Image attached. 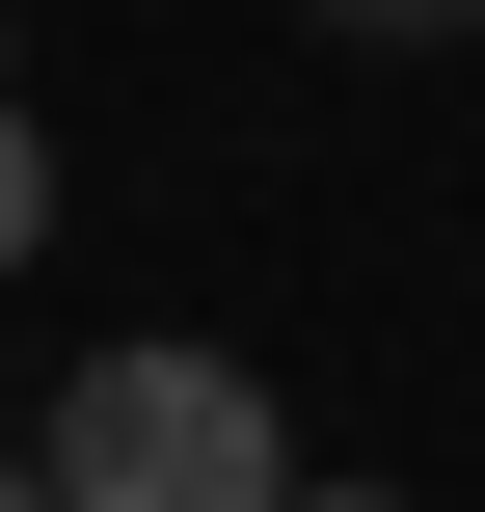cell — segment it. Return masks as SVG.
Wrapping results in <instances>:
<instances>
[{
  "mask_svg": "<svg viewBox=\"0 0 485 512\" xmlns=\"http://www.w3.org/2000/svg\"><path fill=\"white\" fill-rule=\"evenodd\" d=\"M54 512H297V405L243 351H81L54 378Z\"/></svg>",
  "mask_w": 485,
  "mask_h": 512,
  "instance_id": "1",
  "label": "cell"
},
{
  "mask_svg": "<svg viewBox=\"0 0 485 512\" xmlns=\"http://www.w3.org/2000/svg\"><path fill=\"white\" fill-rule=\"evenodd\" d=\"M27 243H54V135L0 108V270H27Z\"/></svg>",
  "mask_w": 485,
  "mask_h": 512,
  "instance_id": "2",
  "label": "cell"
},
{
  "mask_svg": "<svg viewBox=\"0 0 485 512\" xmlns=\"http://www.w3.org/2000/svg\"><path fill=\"white\" fill-rule=\"evenodd\" d=\"M324 27H432V0H324Z\"/></svg>",
  "mask_w": 485,
  "mask_h": 512,
  "instance_id": "3",
  "label": "cell"
},
{
  "mask_svg": "<svg viewBox=\"0 0 485 512\" xmlns=\"http://www.w3.org/2000/svg\"><path fill=\"white\" fill-rule=\"evenodd\" d=\"M297 512H405V486H297Z\"/></svg>",
  "mask_w": 485,
  "mask_h": 512,
  "instance_id": "4",
  "label": "cell"
},
{
  "mask_svg": "<svg viewBox=\"0 0 485 512\" xmlns=\"http://www.w3.org/2000/svg\"><path fill=\"white\" fill-rule=\"evenodd\" d=\"M0 512H54V486H0Z\"/></svg>",
  "mask_w": 485,
  "mask_h": 512,
  "instance_id": "5",
  "label": "cell"
},
{
  "mask_svg": "<svg viewBox=\"0 0 485 512\" xmlns=\"http://www.w3.org/2000/svg\"><path fill=\"white\" fill-rule=\"evenodd\" d=\"M459 27H485V0H459Z\"/></svg>",
  "mask_w": 485,
  "mask_h": 512,
  "instance_id": "6",
  "label": "cell"
}]
</instances>
